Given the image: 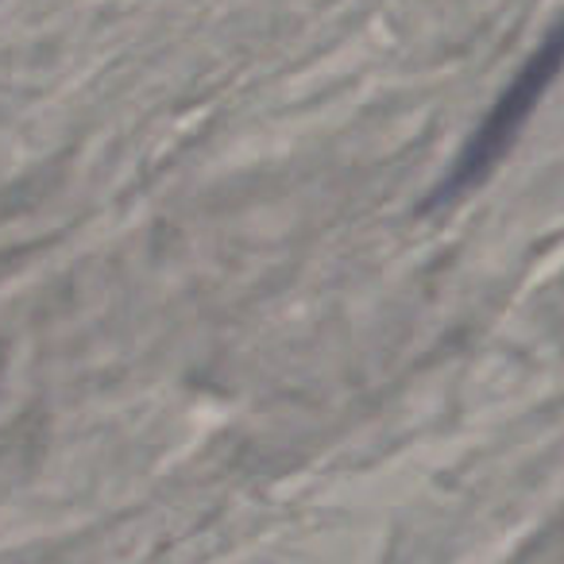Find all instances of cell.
Segmentation results:
<instances>
[{"label": "cell", "instance_id": "cell-1", "mask_svg": "<svg viewBox=\"0 0 564 564\" xmlns=\"http://www.w3.org/2000/svg\"><path fill=\"white\" fill-rule=\"evenodd\" d=\"M561 70H564V17L549 28L545 40L538 43V51L518 66V74L507 82V89L495 97V105L484 112L476 132L456 151L453 166L441 174L433 194L425 197V209H445V205L460 202L464 194H471V189L491 178L495 166L510 155V148H514V140L522 135V128L530 124L541 97L561 78Z\"/></svg>", "mask_w": 564, "mask_h": 564}]
</instances>
